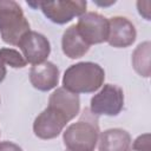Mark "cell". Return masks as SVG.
<instances>
[{
    "label": "cell",
    "instance_id": "cell-1",
    "mask_svg": "<svg viewBox=\"0 0 151 151\" xmlns=\"http://www.w3.org/2000/svg\"><path fill=\"white\" fill-rule=\"evenodd\" d=\"M105 79V72L96 63L81 61L71 65L64 73L63 87L67 91L79 93H92L101 87Z\"/></svg>",
    "mask_w": 151,
    "mask_h": 151
},
{
    "label": "cell",
    "instance_id": "cell-2",
    "mask_svg": "<svg viewBox=\"0 0 151 151\" xmlns=\"http://www.w3.org/2000/svg\"><path fill=\"white\" fill-rule=\"evenodd\" d=\"M98 138V119L88 109L84 110L80 119L74 124H71L63 136L66 150L70 151H93Z\"/></svg>",
    "mask_w": 151,
    "mask_h": 151
},
{
    "label": "cell",
    "instance_id": "cell-3",
    "mask_svg": "<svg viewBox=\"0 0 151 151\" xmlns=\"http://www.w3.org/2000/svg\"><path fill=\"white\" fill-rule=\"evenodd\" d=\"M29 29L21 6L13 0H0V35L4 42L18 45Z\"/></svg>",
    "mask_w": 151,
    "mask_h": 151
},
{
    "label": "cell",
    "instance_id": "cell-4",
    "mask_svg": "<svg viewBox=\"0 0 151 151\" xmlns=\"http://www.w3.org/2000/svg\"><path fill=\"white\" fill-rule=\"evenodd\" d=\"M124 106L123 90L112 84H106L104 87L91 98L90 111L94 116H117Z\"/></svg>",
    "mask_w": 151,
    "mask_h": 151
},
{
    "label": "cell",
    "instance_id": "cell-5",
    "mask_svg": "<svg viewBox=\"0 0 151 151\" xmlns=\"http://www.w3.org/2000/svg\"><path fill=\"white\" fill-rule=\"evenodd\" d=\"M78 33L88 45L101 44L109 37V20L96 12H86L79 17L76 24Z\"/></svg>",
    "mask_w": 151,
    "mask_h": 151
},
{
    "label": "cell",
    "instance_id": "cell-6",
    "mask_svg": "<svg viewBox=\"0 0 151 151\" xmlns=\"http://www.w3.org/2000/svg\"><path fill=\"white\" fill-rule=\"evenodd\" d=\"M87 2L85 0H66V1H40L39 8L44 15L54 24H66L76 17L86 13Z\"/></svg>",
    "mask_w": 151,
    "mask_h": 151
},
{
    "label": "cell",
    "instance_id": "cell-7",
    "mask_svg": "<svg viewBox=\"0 0 151 151\" xmlns=\"http://www.w3.org/2000/svg\"><path fill=\"white\" fill-rule=\"evenodd\" d=\"M70 119L59 110L47 106L34 120L33 132L41 139H52L58 137Z\"/></svg>",
    "mask_w": 151,
    "mask_h": 151
},
{
    "label": "cell",
    "instance_id": "cell-8",
    "mask_svg": "<svg viewBox=\"0 0 151 151\" xmlns=\"http://www.w3.org/2000/svg\"><path fill=\"white\" fill-rule=\"evenodd\" d=\"M17 46H19L21 50L26 63L32 65H38L46 61L51 53L48 39L35 31H28L25 33Z\"/></svg>",
    "mask_w": 151,
    "mask_h": 151
},
{
    "label": "cell",
    "instance_id": "cell-9",
    "mask_svg": "<svg viewBox=\"0 0 151 151\" xmlns=\"http://www.w3.org/2000/svg\"><path fill=\"white\" fill-rule=\"evenodd\" d=\"M137 32L133 24L124 17H112L109 19V45L118 48L129 47L136 40Z\"/></svg>",
    "mask_w": 151,
    "mask_h": 151
},
{
    "label": "cell",
    "instance_id": "cell-10",
    "mask_svg": "<svg viewBox=\"0 0 151 151\" xmlns=\"http://www.w3.org/2000/svg\"><path fill=\"white\" fill-rule=\"evenodd\" d=\"M29 81L33 87L39 91H50L58 85L59 70L51 61L33 65L29 71Z\"/></svg>",
    "mask_w": 151,
    "mask_h": 151
},
{
    "label": "cell",
    "instance_id": "cell-11",
    "mask_svg": "<svg viewBox=\"0 0 151 151\" xmlns=\"http://www.w3.org/2000/svg\"><path fill=\"white\" fill-rule=\"evenodd\" d=\"M99 151H131L132 140L129 132L122 129H109L99 134Z\"/></svg>",
    "mask_w": 151,
    "mask_h": 151
},
{
    "label": "cell",
    "instance_id": "cell-12",
    "mask_svg": "<svg viewBox=\"0 0 151 151\" xmlns=\"http://www.w3.org/2000/svg\"><path fill=\"white\" fill-rule=\"evenodd\" d=\"M48 106L55 107L57 110L61 111L70 120H72L79 113V96L67 91L64 87H59L51 94L48 99Z\"/></svg>",
    "mask_w": 151,
    "mask_h": 151
},
{
    "label": "cell",
    "instance_id": "cell-13",
    "mask_svg": "<svg viewBox=\"0 0 151 151\" xmlns=\"http://www.w3.org/2000/svg\"><path fill=\"white\" fill-rule=\"evenodd\" d=\"M61 47H63L64 54L71 59L81 58L90 50V46L83 40L80 34L78 33L76 25L70 26L64 32L63 39H61Z\"/></svg>",
    "mask_w": 151,
    "mask_h": 151
},
{
    "label": "cell",
    "instance_id": "cell-14",
    "mask_svg": "<svg viewBox=\"0 0 151 151\" xmlns=\"http://www.w3.org/2000/svg\"><path fill=\"white\" fill-rule=\"evenodd\" d=\"M150 57H151L150 41H144L139 44L132 54V66L134 71L144 78H149L151 73Z\"/></svg>",
    "mask_w": 151,
    "mask_h": 151
},
{
    "label": "cell",
    "instance_id": "cell-15",
    "mask_svg": "<svg viewBox=\"0 0 151 151\" xmlns=\"http://www.w3.org/2000/svg\"><path fill=\"white\" fill-rule=\"evenodd\" d=\"M0 61L4 65H8L13 68H22L27 64L19 51L8 47L0 48Z\"/></svg>",
    "mask_w": 151,
    "mask_h": 151
},
{
    "label": "cell",
    "instance_id": "cell-16",
    "mask_svg": "<svg viewBox=\"0 0 151 151\" xmlns=\"http://www.w3.org/2000/svg\"><path fill=\"white\" fill-rule=\"evenodd\" d=\"M132 149L134 151H151V136L150 133H144L138 136L133 144Z\"/></svg>",
    "mask_w": 151,
    "mask_h": 151
},
{
    "label": "cell",
    "instance_id": "cell-17",
    "mask_svg": "<svg viewBox=\"0 0 151 151\" xmlns=\"http://www.w3.org/2000/svg\"><path fill=\"white\" fill-rule=\"evenodd\" d=\"M137 8L139 14L145 19V20H150L151 18V1L146 0V1H137Z\"/></svg>",
    "mask_w": 151,
    "mask_h": 151
},
{
    "label": "cell",
    "instance_id": "cell-18",
    "mask_svg": "<svg viewBox=\"0 0 151 151\" xmlns=\"http://www.w3.org/2000/svg\"><path fill=\"white\" fill-rule=\"evenodd\" d=\"M0 151H22V149L12 142H1Z\"/></svg>",
    "mask_w": 151,
    "mask_h": 151
},
{
    "label": "cell",
    "instance_id": "cell-19",
    "mask_svg": "<svg viewBox=\"0 0 151 151\" xmlns=\"http://www.w3.org/2000/svg\"><path fill=\"white\" fill-rule=\"evenodd\" d=\"M93 4H96V5H98V6H100V7H107V6H111V5H113V4H116V1L114 0H111V1H99V0H94L93 1Z\"/></svg>",
    "mask_w": 151,
    "mask_h": 151
},
{
    "label": "cell",
    "instance_id": "cell-20",
    "mask_svg": "<svg viewBox=\"0 0 151 151\" xmlns=\"http://www.w3.org/2000/svg\"><path fill=\"white\" fill-rule=\"evenodd\" d=\"M6 73H7V71H6V66L0 61V83L5 79V77H6Z\"/></svg>",
    "mask_w": 151,
    "mask_h": 151
},
{
    "label": "cell",
    "instance_id": "cell-21",
    "mask_svg": "<svg viewBox=\"0 0 151 151\" xmlns=\"http://www.w3.org/2000/svg\"><path fill=\"white\" fill-rule=\"evenodd\" d=\"M66 151H70V150H66Z\"/></svg>",
    "mask_w": 151,
    "mask_h": 151
}]
</instances>
